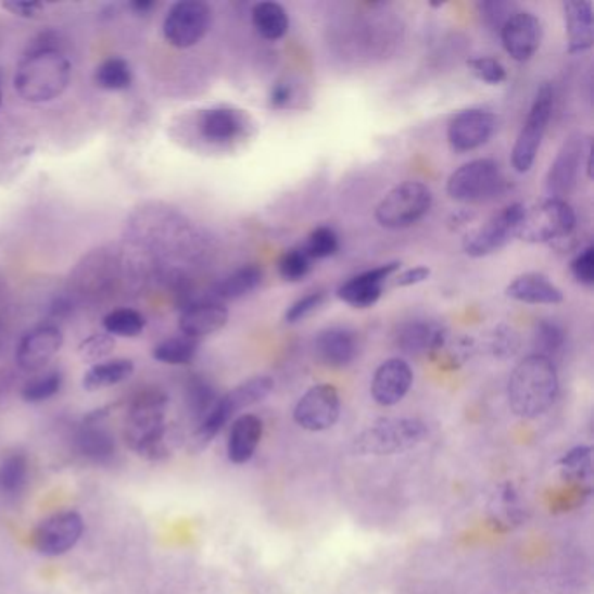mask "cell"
<instances>
[{
	"label": "cell",
	"instance_id": "cell-31",
	"mask_svg": "<svg viewBox=\"0 0 594 594\" xmlns=\"http://www.w3.org/2000/svg\"><path fill=\"white\" fill-rule=\"evenodd\" d=\"M262 273L261 267L256 265H247L236 273L230 274L224 281L218 282L215 288L216 300H238L242 296L250 295L251 291H255L261 287Z\"/></svg>",
	"mask_w": 594,
	"mask_h": 594
},
{
	"label": "cell",
	"instance_id": "cell-4",
	"mask_svg": "<svg viewBox=\"0 0 594 594\" xmlns=\"http://www.w3.org/2000/svg\"><path fill=\"white\" fill-rule=\"evenodd\" d=\"M577 216L572 206L564 199H546L530 210H525L516 238L521 241H565L576 230Z\"/></svg>",
	"mask_w": 594,
	"mask_h": 594
},
{
	"label": "cell",
	"instance_id": "cell-13",
	"mask_svg": "<svg viewBox=\"0 0 594 594\" xmlns=\"http://www.w3.org/2000/svg\"><path fill=\"white\" fill-rule=\"evenodd\" d=\"M63 347V331L56 325L37 326L25 333L16 349V363L23 371L45 370Z\"/></svg>",
	"mask_w": 594,
	"mask_h": 594
},
{
	"label": "cell",
	"instance_id": "cell-7",
	"mask_svg": "<svg viewBox=\"0 0 594 594\" xmlns=\"http://www.w3.org/2000/svg\"><path fill=\"white\" fill-rule=\"evenodd\" d=\"M212 8L201 0H180L167 11L163 23L164 39L177 49L198 45L212 27Z\"/></svg>",
	"mask_w": 594,
	"mask_h": 594
},
{
	"label": "cell",
	"instance_id": "cell-29",
	"mask_svg": "<svg viewBox=\"0 0 594 594\" xmlns=\"http://www.w3.org/2000/svg\"><path fill=\"white\" fill-rule=\"evenodd\" d=\"M253 27L264 39L279 40L290 30V16L278 2H258L251 11Z\"/></svg>",
	"mask_w": 594,
	"mask_h": 594
},
{
	"label": "cell",
	"instance_id": "cell-32",
	"mask_svg": "<svg viewBox=\"0 0 594 594\" xmlns=\"http://www.w3.org/2000/svg\"><path fill=\"white\" fill-rule=\"evenodd\" d=\"M30 476L28 458L23 454H10L0 463V495L18 497L25 492Z\"/></svg>",
	"mask_w": 594,
	"mask_h": 594
},
{
	"label": "cell",
	"instance_id": "cell-45",
	"mask_svg": "<svg viewBox=\"0 0 594 594\" xmlns=\"http://www.w3.org/2000/svg\"><path fill=\"white\" fill-rule=\"evenodd\" d=\"M323 302H325V293L323 291L308 293L304 299L296 300L295 304H291V307L285 314V321L290 323V325L302 321L308 314H313Z\"/></svg>",
	"mask_w": 594,
	"mask_h": 594
},
{
	"label": "cell",
	"instance_id": "cell-48",
	"mask_svg": "<svg viewBox=\"0 0 594 594\" xmlns=\"http://www.w3.org/2000/svg\"><path fill=\"white\" fill-rule=\"evenodd\" d=\"M2 8L10 11L13 16L23 20H36L45 13V4L37 2V0H10V2H4Z\"/></svg>",
	"mask_w": 594,
	"mask_h": 594
},
{
	"label": "cell",
	"instance_id": "cell-44",
	"mask_svg": "<svg viewBox=\"0 0 594 594\" xmlns=\"http://www.w3.org/2000/svg\"><path fill=\"white\" fill-rule=\"evenodd\" d=\"M115 342L112 334L94 333L84 339L79 345V356L83 362L100 363V359L109 356L114 351Z\"/></svg>",
	"mask_w": 594,
	"mask_h": 594
},
{
	"label": "cell",
	"instance_id": "cell-25",
	"mask_svg": "<svg viewBox=\"0 0 594 594\" xmlns=\"http://www.w3.org/2000/svg\"><path fill=\"white\" fill-rule=\"evenodd\" d=\"M506 295L516 302L532 305H555L564 302V293L544 274L529 273L518 276L506 288Z\"/></svg>",
	"mask_w": 594,
	"mask_h": 594
},
{
	"label": "cell",
	"instance_id": "cell-47",
	"mask_svg": "<svg viewBox=\"0 0 594 594\" xmlns=\"http://www.w3.org/2000/svg\"><path fill=\"white\" fill-rule=\"evenodd\" d=\"M572 274L577 281L584 287H593L594 285V248L587 247L576 256L572 262Z\"/></svg>",
	"mask_w": 594,
	"mask_h": 594
},
{
	"label": "cell",
	"instance_id": "cell-39",
	"mask_svg": "<svg viewBox=\"0 0 594 594\" xmlns=\"http://www.w3.org/2000/svg\"><path fill=\"white\" fill-rule=\"evenodd\" d=\"M339 236L334 233L333 229H330V227H317L308 236L307 242L302 247V250L305 251V255L311 261H321V258L333 256L339 251Z\"/></svg>",
	"mask_w": 594,
	"mask_h": 594
},
{
	"label": "cell",
	"instance_id": "cell-23",
	"mask_svg": "<svg viewBox=\"0 0 594 594\" xmlns=\"http://www.w3.org/2000/svg\"><path fill=\"white\" fill-rule=\"evenodd\" d=\"M264 434V422L253 414H244L233 420L230 426L229 441H227V455L236 466L250 463L261 445Z\"/></svg>",
	"mask_w": 594,
	"mask_h": 594
},
{
	"label": "cell",
	"instance_id": "cell-46",
	"mask_svg": "<svg viewBox=\"0 0 594 594\" xmlns=\"http://www.w3.org/2000/svg\"><path fill=\"white\" fill-rule=\"evenodd\" d=\"M478 8H480V13L481 16H483L484 23L492 28L498 27V30H501L502 25L507 22V18L518 11L515 5L507 4V2H481Z\"/></svg>",
	"mask_w": 594,
	"mask_h": 594
},
{
	"label": "cell",
	"instance_id": "cell-33",
	"mask_svg": "<svg viewBox=\"0 0 594 594\" xmlns=\"http://www.w3.org/2000/svg\"><path fill=\"white\" fill-rule=\"evenodd\" d=\"M198 351V340L181 334V337L163 340L161 344L155 345L152 356L155 362L164 363V365L181 366L194 362Z\"/></svg>",
	"mask_w": 594,
	"mask_h": 594
},
{
	"label": "cell",
	"instance_id": "cell-40",
	"mask_svg": "<svg viewBox=\"0 0 594 594\" xmlns=\"http://www.w3.org/2000/svg\"><path fill=\"white\" fill-rule=\"evenodd\" d=\"M278 269L285 281L299 282L307 278V274L313 269V261L305 255L302 248H299V250L287 251L281 256Z\"/></svg>",
	"mask_w": 594,
	"mask_h": 594
},
{
	"label": "cell",
	"instance_id": "cell-51",
	"mask_svg": "<svg viewBox=\"0 0 594 594\" xmlns=\"http://www.w3.org/2000/svg\"><path fill=\"white\" fill-rule=\"evenodd\" d=\"M155 8H157V4L152 2V0H132L131 4H129V10H131L132 13L138 14V16H147V14L152 13Z\"/></svg>",
	"mask_w": 594,
	"mask_h": 594
},
{
	"label": "cell",
	"instance_id": "cell-30",
	"mask_svg": "<svg viewBox=\"0 0 594 594\" xmlns=\"http://www.w3.org/2000/svg\"><path fill=\"white\" fill-rule=\"evenodd\" d=\"M273 389L274 380L267 375H258L247 382L239 383L238 388L222 396V401L230 409V414L236 415L241 409L250 408V406L264 401L273 392Z\"/></svg>",
	"mask_w": 594,
	"mask_h": 594
},
{
	"label": "cell",
	"instance_id": "cell-35",
	"mask_svg": "<svg viewBox=\"0 0 594 594\" xmlns=\"http://www.w3.org/2000/svg\"><path fill=\"white\" fill-rule=\"evenodd\" d=\"M94 80L105 91H124L132 83L131 66L123 58H109L98 66Z\"/></svg>",
	"mask_w": 594,
	"mask_h": 594
},
{
	"label": "cell",
	"instance_id": "cell-49",
	"mask_svg": "<svg viewBox=\"0 0 594 594\" xmlns=\"http://www.w3.org/2000/svg\"><path fill=\"white\" fill-rule=\"evenodd\" d=\"M293 100V88L291 84L278 83L270 91L269 103L273 109H287Z\"/></svg>",
	"mask_w": 594,
	"mask_h": 594
},
{
	"label": "cell",
	"instance_id": "cell-41",
	"mask_svg": "<svg viewBox=\"0 0 594 594\" xmlns=\"http://www.w3.org/2000/svg\"><path fill=\"white\" fill-rule=\"evenodd\" d=\"M565 333L556 323L541 321L535 326L533 333V345L538 349L541 356L549 357L551 354L558 353L564 347Z\"/></svg>",
	"mask_w": 594,
	"mask_h": 594
},
{
	"label": "cell",
	"instance_id": "cell-50",
	"mask_svg": "<svg viewBox=\"0 0 594 594\" xmlns=\"http://www.w3.org/2000/svg\"><path fill=\"white\" fill-rule=\"evenodd\" d=\"M429 276H431V269H428V267H415V269H408L405 270V273H401L394 285L400 288L414 287V285H418V282L428 281Z\"/></svg>",
	"mask_w": 594,
	"mask_h": 594
},
{
	"label": "cell",
	"instance_id": "cell-3",
	"mask_svg": "<svg viewBox=\"0 0 594 594\" xmlns=\"http://www.w3.org/2000/svg\"><path fill=\"white\" fill-rule=\"evenodd\" d=\"M428 434V426L418 418H389L359 432L351 450L359 457L405 454L424 443Z\"/></svg>",
	"mask_w": 594,
	"mask_h": 594
},
{
	"label": "cell",
	"instance_id": "cell-42",
	"mask_svg": "<svg viewBox=\"0 0 594 594\" xmlns=\"http://www.w3.org/2000/svg\"><path fill=\"white\" fill-rule=\"evenodd\" d=\"M486 347L493 356L507 359V357H513L518 353L520 337L513 330L511 326L501 325L490 334Z\"/></svg>",
	"mask_w": 594,
	"mask_h": 594
},
{
	"label": "cell",
	"instance_id": "cell-12",
	"mask_svg": "<svg viewBox=\"0 0 594 594\" xmlns=\"http://www.w3.org/2000/svg\"><path fill=\"white\" fill-rule=\"evenodd\" d=\"M591 150L590 138L573 135L559 149L555 163L546 177V190L551 199H564L572 192L582 167V157Z\"/></svg>",
	"mask_w": 594,
	"mask_h": 594
},
{
	"label": "cell",
	"instance_id": "cell-16",
	"mask_svg": "<svg viewBox=\"0 0 594 594\" xmlns=\"http://www.w3.org/2000/svg\"><path fill=\"white\" fill-rule=\"evenodd\" d=\"M397 269H400V262H391V264L380 265L375 269L357 274L337 290V295L351 307H371L379 302L383 293V285Z\"/></svg>",
	"mask_w": 594,
	"mask_h": 594
},
{
	"label": "cell",
	"instance_id": "cell-14",
	"mask_svg": "<svg viewBox=\"0 0 594 594\" xmlns=\"http://www.w3.org/2000/svg\"><path fill=\"white\" fill-rule=\"evenodd\" d=\"M498 31L502 46L516 62H529L541 48L542 23L529 11L513 13Z\"/></svg>",
	"mask_w": 594,
	"mask_h": 594
},
{
	"label": "cell",
	"instance_id": "cell-5",
	"mask_svg": "<svg viewBox=\"0 0 594 594\" xmlns=\"http://www.w3.org/2000/svg\"><path fill=\"white\" fill-rule=\"evenodd\" d=\"M506 178L493 159H476L452 173L446 184L450 198L460 203H484L504 192Z\"/></svg>",
	"mask_w": 594,
	"mask_h": 594
},
{
	"label": "cell",
	"instance_id": "cell-2",
	"mask_svg": "<svg viewBox=\"0 0 594 594\" xmlns=\"http://www.w3.org/2000/svg\"><path fill=\"white\" fill-rule=\"evenodd\" d=\"M559 380L551 357L532 354L518 363L507 382V400L513 414L538 418L547 414L558 397Z\"/></svg>",
	"mask_w": 594,
	"mask_h": 594
},
{
	"label": "cell",
	"instance_id": "cell-34",
	"mask_svg": "<svg viewBox=\"0 0 594 594\" xmlns=\"http://www.w3.org/2000/svg\"><path fill=\"white\" fill-rule=\"evenodd\" d=\"M559 472L568 483L582 484L593 476V452L590 446H577L559 458Z\"/></svg>",
	"mask_w": 594,
	"mask_h": 594
},
{
	"label": "cell",
	"instance_id": "cell-15",
	"mask_svg": "<svg viewBox=\"0 0 594 594\" xmlns=\"http://www.w3.org/2000/svg\"><path fill=\"white\" fill-rule=\"evenodd\" d=\"M497 126L495 115L481 109L458 112L448 126L450 146L457 152L480 149L492 138Z\"/></svg>",
	"mask_w": 594,
	"mask_h": 594
},
{
	"label": "cell",
	"instance_id": "cell-8",
	"mask_svg": "<svg viewBox=\"0 0 594 594\" xmlns=\"http://www.w3.org/2000/svg\"><path fill=\"white\" fill-rule=\"evenodd\" d=\"M553 114V89L549 84H542L538 97L533 100L529 117L525 121L523 129L518 135L513 149L511 163L518 173H527L535 163L542 138L546 135L547 124Z\"/></svg>",
	"mask_w": 594,
	"mask_h": 594
},
{
	"label": "cell",
	"instance_id": "cell-22",
	"mask_svg": "<svg viewBox=\"0 0 594 594\" xmlns=\"http://www.w3.org/2000/svg\"><path fill=\"white\" fill-rule=\"evenodd\" d=\"M227 321H229V311L213 300V302L189 305L181 313L178 326L184 337L198 340L220 331Z\"/></svg>",
	"mask_w": 594,
	"mask_h": 594
},
{
	"label": "cell",
	"instance_id": "cell-18",
	"mask_svg": "<svg viewBox=\"0 0 594 594\" xmlns=\"http://www.w3.org/2000/svg\"><path fill=\"white\" fill-rule=\"evenodd\" d=\"M167 397L157 389L143 391L132 400L128 412L129 432H126L128 441L143 437L147 432L163 428L166 417Z\"/></svg>",
	"mask_w": 594,
	"mask_h": 594
},
{
	"label": "cell",
	"instance_id": "cell-6",
	"mask_svg": "<svg viewBox=\"0 0 594 594\" xmlns=\"http://www.w3.org/2000/svg\"><path fill=\"white\" fill-rule=\"evenodd\" d=\"M432 192L422 181H405L394 187L375 210V218L386 229H406L428 215Z\"/></svg>",
	"mask_w": 594,
	"mask_h": 594
},
{
	"label": "cell",
	"instance_id": "cell-52",
	"mask_svg": "<svg viewBox=\"0 0 594 594\" xmlns=\"http://www.w3.org/2000/svg\"><path fill=\"white\" fill-rule=\"evenodd\" d=\"M4 328H2V326H0V347H2V345H4Z\"/></svg>",
	"mask_w": 594,
	"mask_h": 594
},
{
	"label": "cell",
	"instance_id": "cell-36",
	"mask_svg": "<svg viewBox=\"0 0 594 594\" xmlns=\"http://www.w3.org/2000/svg\"><path fill=\"white\" fill-rule=\"evenodd\" d=\"M103 328L109 334L132 339L146 328V317L132 308H117L103 317Z\"/></svg>",
	"mask_w": 594,
	"mask_h": 594
},
{
	"label": "cell",
	"instance_id": "cell-28",
	"mask_svg": "<svg viewBox=\"0 0 594 594\" xmlns=\"http://www.w3.org/2000/svg\"><path fill=\"white\" fill-rule=\"evenodd\" d=\"M135 374V363L126 357L109 359V362L97 363L84 375L83 386L86 391H102V389L114 388L119 383L131 379Z\"/></svg>",
	"mask_w": 594,
	"mask_h": 594
},
{
	"label": "cell",
	"instance_id": "cell-1",
	"mask_svg": "<svg viewBox=\"0 0 594 594\" xmlns=\"http://www.w3.org/2000/svg\"><path fill=\"white\" fill-rule=\"evenodd\" d=\"M72 79L68 58L42 36V42L25 54L14 74V89L25 102L46 103L65 93Z\"/></svg>",
	"mask_w": 594,
	"mask_h": 594
},
{
	"label": "cell",
	"instance_id": "cell-17",
	"mask_svg": "<svg viewBox=\"0 0 594 594\" xmlns=\"http://www.w3.org/2000/svg\"><path fill=\"white\" fill-rule=\"evenodd\" d=\"M414 383V370L412 366L400 359L392 357L375 371L371 380V396L380 406H394L405 400L409 389Z\"/></svg>",
	"mask_w": 594,
	"mask_h": 594
},
{
	"label": "cell",
	"instance_id": "cell-53",
	"mask_svg": "<svg viewBox=\"0 0 594 594\" xmlns=\"http://www.w3.org/2000/svg\"><path fill=\"white\" fill-rule=\"evenodd\" d=\"M0 105H2V89H0Z\"/></svg>",
	"mask_w": 594,
	"mask_h": 594
},
{
	"label": "cell",
	"instance_id": "cell-11",
	"mask_svg": "<svg viewBox=\"0 0 594 594\" xmlns=\"http://www.w3.org/2000/svg\"><path fill=\"white\" fill-rule=\"evenodd\" d=\"M340 417V394L331 383H319L300 397L293 409L296 426L311 432L328 431Z\"/></svg>",
	"mask_w": 594,
	"mask_h": 594
},
{
	"label": "cell",
	"instance_id": "cell-24",
	"mask_svg": "<svg viewBox=\"0 0 594 594\" xmlns=\"http://www.w3.org/2000/svg\"><path fill=\"white\" fill-rule=\"evenodd\" d=\"M565 23H567L568 53H582L593 46L594 18L593 4L585 0L564 2Z\"/></svg>",
	"mask_w": 594,
	"mask_h": 594
},
{
	"label": "cell",
	"instance_id": "cell-19",
	"mask_svg": "<svg viewBox=\"0 0 594 594\" xmlns=\"http://www.w3.org/2000/svg\"><path fill=\"white\" fill-rule=\"evenodd\" d=\"M248 115L230 106H216L199 115V132L212 143H230L241 138L248 129Z\"/></svg>",
	"mask_w": 594,
	"mask_h": 594
},
{
	"label": "cell",
	"instance_id": "cell-9",
	"mask_svg": "<svg viewBox=\"0 0 594 594\" xmlns=\"http://www.w3.org/2000/svg\"><path fill=\"white\" fill-rule=\"evenodd\" d=\"M525 210L527 207L520 203L504 207L486 224L467 233L464 239V251L469 256L481 258V256L492 255L495 251L502 250L507 242H511L516 238L518 227L523 220Z\"/></svg>",
	"mask_w": 594,
	"mask_h": 594
},
{
	"label": "cell",
	"instance_id": "cell-20",
	"mask_svg": "<svg viewBox=\"0 0 594 594\" xmlns=\"http://www.w3.org/2000/svg\"><path fill=\"white\" fill-rule=\"evenodd\" d=\"M446 340H448V330L441 323L434 321L408 323L401 326L396 334L397 347L412 356L438 353L445 347Z\"/></svg>",
	"mask_w": 594,
	"mask_h": 594
},
{
	"label": "cell",
	"instance_id": "cell-37",
	"mask_svg": "<svg viewBox=\"0 0 594 594\" xmlns=\"http://www.w3.org/2000/svg\"><path fill=\"white\" fill-rule=\"evenodd\" d=\"M216 401H218V396H216L212 383L201 377L190 380L189 388H187V405H189L190 414L195 420L201 422L212 412Z\"/></svg>",
	"mask_w": 594,
	"mask_h": 594
},
{
	"label": "cell",
	"instance_id": "cell-21",
	"mask_svg": "<svg viewBox=\"0 0 594 594\" xmlns=\"http://www.w3.org/2000/svg\"><path fill=\"white\" fill-rule=\"evenodd\" d=\"M314 351L323 365L330 368H345L356 359L357 340L353 331L345 328H328L317 334Z\"/></svg>",
	"mask_w": 594,
	"mask_h": 594
},
{
	"label": "cell",
	"instance_id": "cell-38",
	"mask_svg": "<svg viewBox=\"0 0 594 594\" xmlns=\"http://www.w3.org/2000/svg\"><path fill=\"white\" fill-rule=\"evenodd\" d=\"M63 375L62 371L51 370L45 371L36 379L28 380L22 391L23 401L27 403H42V401L51 400L56 396L58 392L62 391Z\"/></svg>",
	"mask_w": 594,
	"mask_h": 594
},
{
	"label": "cell",
	"instance_id": "cell-27",
	"mask_svg": "<svg viewBox=\"0 0 594 594\" xmlns=\"http://www.w3.org/2000/svg\"><path fill=\"white\" fill-rule=\"evenodd\" d=\"M489 513L490 521L501 532H509L523 523V504H521L520 495L513 484L504 483L498 486L497 492L493 493L492 501H490Z\"/></svg>",
	"mask_w": 594,
	"mask_h": 594
},
{
	"label": "cell",
	"instance_id": "cell-43",
	"mask_svg": "<svg viewBox=\"0 0 594 594\" xmlns=\"http://www.w3.org/2000/svg\"><path fill=\"white\" fill-rule=\"evenodd\" d=\"M467 66H469V71L472 72L476 79L492 84V86H497V84H502L507 79L506 66L502 65L495 58H472L467 62Z\"/></svg>",
	"mask_w": 594,
	"mask_h": 594
},
{
	"label": "cell",
	"instance_id": "cell-26",
	"mask_svg": "<svg viewBox=\"0 0 594 594\" xmlns=\"http://www.w3.org/2000/svg\"><path fill=\"white\" fill-rule=\"evenodd\" d=\"M75 446L89 463L109 464L115 457L114 437L100 426L97 414L91 415L88 422L79 429L75 437Z\"/></svg>",
	"mask_w": 594,
	"mask_h": 594
},
{
	"label": "cell",
	"instance_id": "cell-10",
	"mask_svg": "<svg viewBox=\"0 0 594 594\" xmlns=\"http://www.w3.org/2000/svg\"><path fill=\"white\" fill-rule=\"evenodd\" d=\"M83 533L84 520L79 513H54L34 530L31 544L39 555L58 558L74 549Z\"/></svg>",
	"mask_w": 594,
	"mask_h": 594
}]
</instances>
